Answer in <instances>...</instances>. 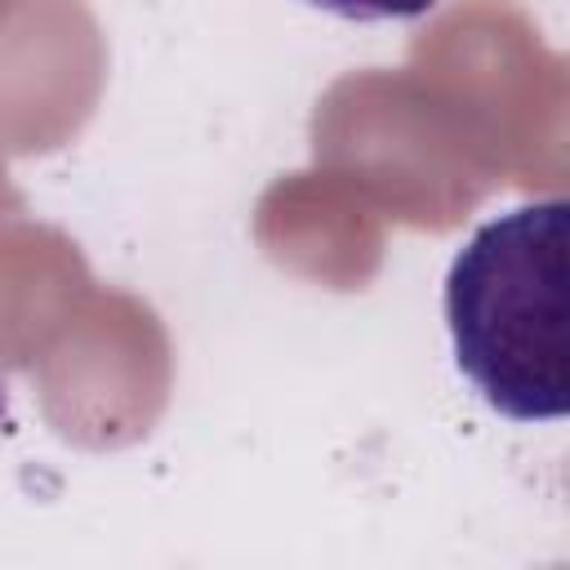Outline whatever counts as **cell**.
<instances>
[{
  "label": "cell",
  "mask_w": 570,
  "mask_h": 570,
  "mask_svg": "<svg viewBox=\"0 0 570 570\" xmlns=\"http://www.w3.org/2000/svg\"><path fill=\"white\" fill-rule=\"evenodd\" d=\"M325 13H338L347 22H401V18H423L436 0H307Z\"/></svg>",
  "instance_id": "7a4b0ae2"
},
{
  "label": "cell",
  "mask_w": 570,
  "mask_h": 570,
  "mask_svg": "<svg viewBox=\"0 0 570 570\" xmlns=\"http://www.w3.org/2000/svg\"><path fill=\"white\" fill-rule=\"evenodd\" d=\"M454 365L490 410L552 423L570 410V205H517L481 223L445 276Z\"/></svg>",
  "instance_id": "6da1fadb"
}]
</instances>
